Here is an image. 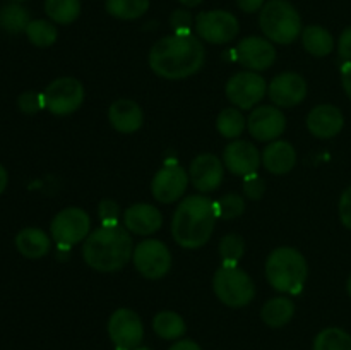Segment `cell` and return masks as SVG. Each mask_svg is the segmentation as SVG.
I'll list each match as a JSON object with an SVG mask.
<instances>
[{"mask_svg": "<svg viewBox=\"0 0 351 350\" xmlns=\"http://www.w3.org/2000/svg\"><path fill=\"white\" fill-rule=\"evenodd\" d=\"M206 50L201 38L194 34H170L153 45L149 51V67L168 81L185 79L201 71Z\"/></svg>", "mask_w": 351, "mask_h": 350, "instance_id": "1", "label": "cell"}, {"mask_svg": "<svg viewBox=\"0 0 351 350\" xmlns=\"http://www.w3.org/2000/svg\"><path fill=\"white\" fill-rule=\"evenodd\" d=\"M218 213L206 196H189L177 206L171 218V235L184 249H199L209 242Z\"/></svg>", "mask_w": 351, "mask_h": 350, "instance_id": "2", "label": "cell"}, {"mask_svg": "<svg viewBox=\"0 0 351 350\" xmlns=\"http://www.w3.org/2000/svg\"><path fill=\"white\" fill-rule=\"evenodd\" d=\"M134 242L125 226H99L82 246L86 264L99 273L119 271L132 259Z\"/></svg>", "mask_w": 351, "mask_h": 350, "instance_id": "3", "label": "cell"}, {"mask_svg": "<svg viewBox=\"0 0 351 350\" xmlns=\"http://www.w3.org/2000/svg\"><path fill=\"white\" fill-rule=\"evenodd\" d=\"M308 266L304 254L293 247H278L266 259V278L271 287L283 294H298L307 280Z\"/></svg>", "mask_w": 351, "mask_h": 350, "instance_id": "4", "label": "cell"}, {"mask_svg": "<svg viewBox=\"0 0 351 350\" xmlns=\"http://www.w3.org/2000/svg\"><path fill=\"white\" fill-rule=\"evenodd\" d=\"M259 26L269 41L290 45L300 36L302 17L288 0H269L261 9Z\"/></svg>", "mask_w": 351, "mask_h": 350, "instance_id": "5", "label": "cell"}, {"mask_svg": "<svg viewBox=\"0 0 351 350\" xmlns=\"http://www.w3.org/2000/svg\"><path fill=\"white\" fill-rule=\"evenodd\" d=\"M213 290L216 297L228 307H245L256 297L252 278L239 266L221 264L213 277Z\"/></svg>", "mask_w": 351, "mask_h": 350, "instance_id": "6", "label": "cell"}, {"mask_svg": "<svg viewBox=\"0 0 351 350\" xmlns=\"http://www.w3.org/2000/svg\"><path fill=\"white\" fill-rule=\"evenodd\" d=\"M50 232L58 247H72L91 233V218L81 208H65L51 220Z\"/></svg>", "mask_w": 351, "mask_h": 350, "instance_id": "7", "label": "cell"}, {"mask_svg": "<svg viewBox=\"0 0 351 350\" xmlns=\"http://www.w3.org/2000/svg\"><path fill=\"white\" fill-rule=\"evenodd\" d=\"M45 108L53 115H69L84 102V86L75 78H58L43 91Z\"/></svg>", "mask_w": 351, "mask_h": 350, "instance_id": "8", "label": "cell"}, {"mask_svg": "<svg viewBox=\"0 0 351 350\" xmlns=\"http://www.w3.org/2000/svg\"><path fill=\"white\" fill-rule=\"evenodd\" d=\"M132 261L144 278L160 280L170 271L171 253L161 240L146 239L134 247Z\"/></svg>", "mask_w": 351, "mask_h": 350, "instance_id": "9", "label": "cell"}, {"mask_svg": "<svg viewBox=\"0 0 351 350\" xmlns=\"http://www.w3.org/2000/svg\"><path fill=\"white\" fill-rule=\"evenodd\" d=\"M195 33L213 45H225L235 40L240 31L239 19L228 10H208L195 17Z\"/></svg>", "mask_w": 351, "mask_h": 350, "instance_id": "10", "label": "cell"}, {"mask_svg": "<svg viewBox=\"0 0 351 350\" xmlns=\"http://www.w3.org/2000/svg\"><path fill=\"white\" fill-rule=\"evenodd\" d=\"M225 93L232 105L242 110H250L266 96L267 84L259 72L242 71L228 79Z\"/></svg>", "mask_w": 351, "mask_h": 350, "instance_id": "11", "label": "cell"}, {"mask_svg": "<svg viewBox=\"0 0 351 350\" xmlns=\"http://www.w3.org/2000/svg\"><path fill=\"white\" fill-rule=\"evenodd\" d=\"M108 335L117 350H136L144 338L143 321L132 309L120 307L110 316Z\"/></svg>", "mask_w": 351, "mask_h": 350, "instance_id": "12", "label": "cell"}, {"mask_svg": "<svg viewBox=\"0 0 351 350\" xmlns=\"http://www.w3.org/2000/svg\"><path fill=\"white\" fill-rule=\"evenodd\" d=\"M189 180H191L189 172H185L175 161H168L153 177L151 192H153L156 201L163 202V205H170V202L178 201L184 196Z\"/></svg>", "mask_w": 351, "mask_h": 350, "instance_id": "13", "label": "cell"}, {"mask_svg": "<svg viewBox=\"0 0 351 350\" xmlns=\"http://www.w3.org/2000/svg\"><path fill=\"white\" fill-rule=\"evenodd\" d=\"M247 129L261 143L276 141L287 129V119L278 106L263 105L252 110L247 119Z\"/></svg>", "mask_w": 351, "mask_h": 350, "instance_id": "14", "label": "cell"}, {"mask_svg": "<svg viewBox=\"0 0 351 350\" xmlns=\"http://www.w3.org/2000/svg\"><path fill=\"white\" fill-rule=\"evenodd\" d=\"M235 60L239 64L245 65L249 71L261 72L269 69L276 60V50L273 47V41L267 38L247 36L237 45Z\"/></svg>", "mask_w": 351, "mask_h": 350, "instance_id": "15", "label": "cell"}, {"mask_svg": "<svg viewBox=\"0 0 351 350\" xmlns=\"http://www.w3.org/2000/svg\"><path fill=\"white\" fill-rule=\"evenodd\" d=\"M223 163L233 175L249 177V175L257 174L263 163V156L250 141L235 139L223 151Z\"/></svg>", "mask_w": 351, "mask_h": 350, "instance_id": "16", "label": "cell"}, {"mask_svg": "<svg viewBox=\"0 0 351 350\" xmlns=\"http://www.w3.org/2000/svg\"><path fill=\"white\" fill-rule=\"evenodd\" d=\"M267 95L276 106L293 108L307 96V82L297 72H283L271 81Z\"/></svg>", "mask_w": 351, "mask_h": 350, "instance_id": "17", "label": "cell"}, {"mask_svg": "<svg viewBox=\"0 0 351 350\" xmlns=\"http://www.w3.org/2000/svg\"><path fill=\"white\" fill-rule=\"evenodd\" d=\"M225 175L221 160L216 154L202 153L192 160L189 168V178L192 185L201 192H213L219 187Z\"/></svg>", "mask_w": 351, "mask_h": 350, "instance_id": "18", "label": "cell"}, {"mask_svg": "<svg viewBox=\"0 0 351 350\" xmlns=\"http://www.w3.org/2000/svg\"><path fill=\"white\" fill-rule=\"evenodd\" d=\"M343 126H345L343 113L335 105H317L307 115L308 132L319 139H331L338 136Z\"/></svg>", "mask_w": 351, "mask_h": 350, "instance_id": "19", "label": "cell"}, {"mask_svg": "<svg viewBox=\"0 0 351 350\" xmlns=\"http://www.w3.org/2000/svg\"><path fill=\"white\" fill-rule=\"evenodd\" d=\"M161 225H163V216L160 209L147 202H137L123 211V226L136 235L156 233Z\"/></svg>", "mask_w": 351, "mask_h": 350, "instance_id": "20", "label": "cell"}, {"mask_svg": "<svg viewBox=\"0 0 351 350\" xmlns=\"http://www.w3.org/2000/svg\"><path fill=\"white\" fill-rule=\"evenodd\" d=\"M108 120L115 130L122 134H132L143 127V108L132 100H117L108 108Z\"/></svg>", "mask_w": 351, "mask_h": 350, "instance_id": "21", "label": "cell"}, {"mask_svg": "<svg viewBox=\"0 0 351 350\" xmlns=\"http://www.w3.org/2000/svg\"><path fill=\"white\" fill-rule=\"evenodd\" d=\"M297 151L287 141H273L263 153V165L274 175H285L293 170Z\"/></svg>", "mask_w": 351, "mask_h": 350, "instance_id": "22", "label": "cell"}, {"mask_svg": "<svg viewBox=\"0 0 351 350\" xmlns=\"http://www.w3.org/2000/svg\"><path fill=\"white\" fill-rule=\"evenodd\" d=\"M16 247L27 259H40L50 253L51 240L41 229L27 226L16 235Z\"/></svg>", "mask_w": 351, "mask_h": 350, "instance_id": "23", "label": "cell"}, {"mask_svg": "<svg viewBox=\"0 0 351 350\" xmlns=\"http://www.w3.org/2000/svg\"><path fill=\"white\" fill-rule=\"evenodd\" d=\"M293 314L295 304L288 297L269 299L263 305V311H261V318L271 328H281V326L288 325L291 321V318H293Z\"/></svg>", "mask_w": 351, "mask_h": 350, "instance_id": "24", "label": "cell"}, {"mask_svg": "<svg viewBox=\"0 0 351 350\" xmlns=\"http://www.w3.org/2000/svg\"><path fill=\"white\" fill-rule=\"evenodd\" d=\"M302 45L314 57H326L335 48V38L326 27L307 26L302 31Z\"/></svg>", "mask_w": 351, "mask_h": 350, "instance_id": "25", "label": "cell"}, {"mask_svg": "<svg viewBox=\"0 0 351 350\" xmlns=\"http://www.w3.org/2000/svg\"><path fill=\"white\" fill-rule=\"evenodd\" d=\"M153 329L160 338L163 340H177L185 335V321L180 314L173 311H161L154 316Z\"/></svg>", "mask_w": 351, "mask_h": 350, "instance_id": "26", "label": "cell"}, {"mask_svg": "<svg viewBox=\"0 0 351 350\" xmlns=\"http://www.w3.org/2000/svg\"><path fill=\"white\" fill-rule=\"evenodd\" d=\"M105 9L115 19L134 21L147 12L149 0H106Z\"/></svg>", "mask_w": 351, "mask_h": 350, "instance_id": "27", "label": "cell"}, {"mask_svg": "<svg viewBox=\"0 0 351 350\" xmlns=\"http://www.w3.org/2000/svg\"><path fill=\"white\" fill-rule=\"evenodd\" d=\"M31 23L29 12L21 3H7L0 9V27L10 34H19L26 31Z\"/></svg>", "mask_w": 351, "mask_h": 350, "instance_id": "28", "label": "cell"}, {"mask_svg": "<svg viewBox=\"0 0 351 350\" xmlns=\"http://www.w3.org/2000/svg\"><path fill=\"white\" fill-rule=\"evenodd\" d=\"M45 12L51 23L72 24L81 16L79 0H45Z\"/></svg>", "mask_w": 351, "mask_h": 350, "instance_id": "29", "label": "cell"}, {"mask_svg": "<svg viewBox=\"0 0 351 350\" xmlns=\"http://www.w3.org/2000/svg\"><path fill=\"white\" fill-rule=\"evenodd\" d=\"M245 117L242 115L239 108L230 106V108L221 110V113L216 119V129L226 139H237L245 129Z\"/></svg>", "mask_w": 351, "mask_h": 350, "instance_id": "30", "label": "cell"}, {"mask_svg": "<svg viewBox=\"0 0 351 350\" xmlns=\"http://www.w3.org/2000/svg\"><path fill=\"white\" fill-rule=\"evenodd\" d=\"M26 36L38 48H48L57 41V27L47 19H34L27 24Z\"/></svg>", "mask_w": 351, "mask_h": 350, "instance_id": "31", "label": "cell"}, {"mask_svg": "<svg viewBox=\"0 0 351 350\" xmlns=\"http://www.w3.org/2000/svg\"><path fill=\"white\" fill-rule=\"evenodd\" d=\"M314 350H351V335L341 328H326L315 336Z\"/></svg>", "mask_w": 351, "mask_h": 350, "instance_id": "32", "label": "cell"}, {"mask_svg": "<svg viewBox=\"0 0 351 350\" xmlns=\"http://www.w3.org/2000/svg\"><path fill=\"white\" fill-rule=\"evenodd\" d=\"M243 253H245V240L237 233H226L219 240V256H221L223 264L239 266Z\"/></svg>", "mask_w": 351, "mask_h": 350, "instance_id": "33", "label": "cell"}, {"mask_svg": "<svg viewBox=\"0 0 351 350\" xmlns=\"http://www.w3.org/2000/svg\"><path fill=\"white\" fill-rule=\"evenodd\" d=\"M215 205L218 218L221 220L239 218L245 211V199L239 194H225L218 201H215Z\"/></svg>", "mask_w": 351, "mask_h": 350, "instance_id": "34", "label": "cell"}, {"mask_svg": "<svg viewBox=\"0 0 351 350\" xmlns=\"http://www.w3.org/2000/svg\"><path fill=\"white\" fill-rule=\"evenodd\" d=\"M98 215L103 226L120 225V208L113 199H103L98 206Z\"/></svg>", "mask_w": 351, "mask_h": 350, "instance_id": "35", "label": "cell"}, {"mask_svg": "<svg viewBox=\"0 0 351 350\" xmlns=\"http://www.w3.org/2000/svg\"><path fill=\"white\" fill-rule=\"evenodd\" d=\"M17 106L23 113H27V115H33V113L40 112L41 108H45V100L43 93L36 91H26L17 98Z\"/></svg>", "mask_w": 351, "mask_h": 350, "instance_id": "36", "label": "cell"}, {"mask_svg": "<svg viewBox=\"0 0 351 350\" xmlns=\"http://www.w3.org/2000/svg\"><path fill=\"white\" fill-rule=\"evenodd\" d=\"M170 26L173 34H191L192 33V16L189 10L178 9L170 16Z\"/></svg>", "mask_w": 351, "mask_h": 350, "instance_id": "37", "label": "cell"}, {"mask_svg": "<svg viewBox=\"0 0 351 350\" xmlns=\"http://www.w3.org/2000/svg\"><path fill=\"white\" fill-rule=\"evenodd\" d=\"M266 191V182L257 174L243 177V194L249 199H261Z\"/></svg>", "mask_w": 351, "mask_h": 350, "instance_id": "38", "label": "cell"}, {"mask_svg": "<svg viewBox=\"0 0 351 350\" xmlns=\"http://www.w3.org/2000/svg\"><path fill=\"white\" fill-rule=\"evenodd\" d=\"M339 218H341L343 225L351 230V185L343 192L341 199H339Z\"/></svg>", "mask_w": 351, "mask_h": 350, "instance_id": "39", "label": "cell"}, {"mask_svg": "<svg viewBox=\"0 0 351 350\" xmlns=\"http://www.w3.org/2000/svg\"><path fill=\"white\" fill-rule=\"evenodd\" d=\"M338 51L339 57L345 58L346 62H351V26L346 27L341 33V36H339Z\"/></svg>", "mask_w": 351, "mask_h": 350, "instance_id": "40", "label": "cell"}, {"mask_svg": "<svg viewBox=\"0 0 351 350\" xmlns=\"http://www.w3.org/2000/svg\"><path fill=\"white\" fill-rule=\"evenodd\" d=\"M237 5L247 14H254L264 7V0H237Z\"/></svg>", "mask_w": 351, "mask_h": 350, "instance_id": "41", "label": "cell"}, {"mask_svg": "<svg viewBox=\"0 0 351 350\" xmlns=\"http://www.w3.org/2000/svg\"><path fill=\"white\" fill-rule=\"evenodd\" d=\"M341 82H343V88H345V93L351 100V62H346L345 67H343Z\"/></svg>", "mask_w": 351, "mask_h": 350, "instance_id": "42", "label": "cell"}, {"mask_svg": "<svg viewBox=\"0 0 351 350\" xmlns=\"http://www.w3.org/2000/svg\"><path fill=\"white\" fill-rule=\"evenodd\" d=\"M168 350H202L194 340H180L175 345H171Z\"/></svg>", "mask_w": 351, "mask_h": 350, "instance_id": "43", "label": "cell"}, {"mask_svg": "<svg viewBox=\"0 0 351 350\" xmlns=\"http://www.w3.org/2000/svg\"><path fill=\"white\" fill-rule=\"evenodd\" d=\"M7 184H9V175H7V170L3 168V165H0V194L5 191Z\"/></svg>", "mask_w": 351, "mask_h": 350, "instance_id": "44", "label": "cell"}, {"mask_svg": "<svg viewBox=\"0 0 351 350\" xmlns=\"http://www.w3.org/2000/svg\"><path fill=\"white\" fill-rule=\"evenodd\" d=\"M178 2H180L182 5H185V7H197L199 3H202L204 0H178Z\"/></svg>", "mask_w": 351, "mask_h": 350, "instance_id": "45", "label": "cell"}, {"mask_svg": "<svg viewBox=\"0 0 351 350\" xmlns=\"http://www.w3.org/2000/svg\"><path fill=\"white\" fill-rule=\"evenodd\" d=\"M346 288H348V294H350V297H351V275H350V278H348V283H346Z\"/></svg>", "mask_w": 351, "mask_h": 350, "instance_id": "46", "label": "cell"}, {"mask_svg": "<svg viewBox=\"0 0 351 350\" xmlns=\"http://www.w3.org/2000/svg\"><path fill=\"white\" fill-rule=\"evenodd\" d=\"M136 350H149V349H146V347H139V349H136Z\"/></svg>", "mask_w": 351, "mask_h": 350, "instance_id": "47", "label": "cell"}, {"mask_svg": "<svg viewBox=\"0 0 351 350\" xmlns=\"http://www.w3.org/2000/svg\"><path fill=\"white\" fill-rule=\"evenodd\" d=\"M12 2H24V0H12Z\"/></svg>", "mask_w": 351, "mask_h": 350, "instance_id": "48", "label": "cell"}]
</instances>
